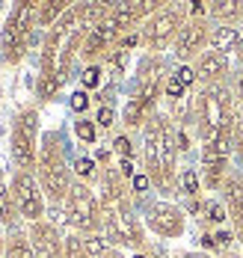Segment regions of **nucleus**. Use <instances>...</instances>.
Wrapping results in <instances>:
<instances>
[{
	"label": "nucleus",
	"mask_w": 243,
	"mask_h": 258,
	"mask_svg": "<svg viewBox=\"0 0 243 258\" xmlns=\"http://www.w3.org/2000/svg\"><path fill=\"white\" fill-rule=\"evenodd\" d=\"M142 163L145 175L157 193L178 190V143H175V122L166 113H154L142 128Z\"/></svg>",
	"instance_id": "nucleus-1"
},
{
	"label": "nucleus",
	"mask_w": 243,
	"mask_h": 258,
	"mask_svg": "<svg viewBox=\"0 0 243 258\" xmlns=\"http://www.w3.org/2000/svg\"><path fill=\"white\" fill-rule=\"evenodd\" d=\"M166 66H163L160 53H148L139 62V75L131 98L122 110V125L128 131H142L145 122L157 113V104L163 98V83H166Z\"/></svg>",
	"instance_id": "nucleus-2"
},
{
	"label": "nucleus",
	"mask_w": 243,
	"mask_h": 258,
	"mask_svg": "<svg viewBox=\"0 0 243 258\" xmlns=\"http://www.w3.org/2000/svg\"><path fill=\"white\" fill-rule=\"evenodd\" d=\"M36 178L45 190V199L51 205H65L68 190L74 184V172L65 160L59 131H45L39 143V163H36Z\"/></svg>",
	"instance_id": "nucleus-3"
},
{
	"label": "nucleus",
	"mask_w": 243,
	"mask_h": 258,
	"mask_svg": "<svg viewBox=\"0 0 243 258\" xmlns=\"http://www.w3.org/2000/svg\"><path fill=\"white\" fill-rule=\"evenodd\" d=\"M101 217H104V237H107L110 246L122 249H136V252H145L148 249V237H145V223L142 217H136L131 199L119 202V205H107L101 208Z\"/></svg>",
	"instance_id": "nucleus-4"
},
{
	"label": "nucleus",
	"mask_w": 243,
	"mask_h": 258,
	"mask_svg": "<svg viewBox=\"0 0 243 258\" xmlns=\"http://www.w3.org/2000/svg\"><path fill=\"white\" fill-rule=\"evenodd\" d=\"M36 30H39V27H36V3H33V0L18 3V6L9 12L6 24H3V39H0V56H3V62L18 66V62L27 56Z\"/></svg>",
	"instance_id": "nucleus-5"
},
{
	"label": "nucleus",
	"mask_w": 243,
	"mask_h": 258,
	"mask_svg": "<svg viewBox=\"0 0 243 258\" xmlns=\"http://www.w3.org/2000/svg\"><path fill=\"white\" fill-rule=\"evenodd\" d=\"M190 21V6L187 3H163L160 9L139 27L142 36V48L148 53H160L169 45H175L181 27Z\"/></svg>",
	"instance_id": "nucleus-6"
},
{
	"label": "nucleus",
	"mask_w": 243,
	"mask_h": 258,
	"mask_svg": "<svg viewBox=\"0 0 243 258\" xmlns=\"http://www.w3.org/2000/svg\"><path fill=\"white\" fill-rule=\"evenodd\" d=\"M65 223H68V229L74 234H101L104 232V217H101V199H98V193L89 187V184H83V181H74L71 184V190H68V199H65Z\"/></svg>",
	"instance_id": "nucleus-7"
},
{
	"label": "nucleus",
	"mask_w": 243,
	"mask_h": 258,
	"mask_svg": "<svg viewBox=\"0 0 243 258\" xmlns=\"http://www.w3.org/2000/svg\"><path fill=\"white\" fill-rule=\"evenodd\" d=\"M39 110L36 107H21L12 119V137H9V152L18 169L36 172L39 163Z\"/></svg>",
	"instance_id": "nucleus-8"
},
{
	"label": "nucleus",
	"mask_w": 243,
	"mask_h": 258,
	"mask_svg": "<svg viewBox=\"0 0 243 258\" xmlns=\"http://www.w3.org/2000/svg\"><path fill=\"white\" fill-rule=\"evenodd\" d=\"M9 190H12V202L21 220L30 223H39L45 220V211H48V199H45V190L36 178V172H24V169H15V175L9 181Z\"/></svg>",
	"instance_id": "nucleus-9"
},
{
	"label": "nucleus",
	"mask_w": 243,
	"mask_h": 258,
	"mask_svg": "<svg viewBox=\"0 0 243 258\" xmlns=\"http://www.w3.org/2000/svg\"><path fill=\"white\" fill-rule=\"evenodd\" d=\"M142 223H145L148 232L163 237V240H178L181 234L187 232V214H184V208L175 205V202H166V199L148 202L145 211H142Z\"/></svg>",
	"instance_id": "nucleus-10"
},
{
	"label": "nucleus",
	"mask_w": 243,
	"mask_h": 258,
	"mask_svg": "<svg viewBox=\"0 0 243 258\" xmlns=\"http://www.w3.org/2000/svg\"><path fill=\"white\" fill-rule=\"evenodd\" d=\"M211 27H214L211 21H193V18L181 27L178 39L172 45L178 66H193L202 53L211 48Z\"/></svg>",
	"instance_id": "nucleus-11"
},
{
	"label": "nucleus",
	"mask_w": 243,
	"mask_h": 258,
	"mask_svg": "<svg viewBox=\"0 0 243 258\" xmlns=\"http://www.w3.org/2000/svg\"><path fill=\"white\" fill-rule=\"evenodd\" d=\"M119 30L107 21H101V24L89 27L86 30V39H83V48H80V59L86 66H98L101 59H107L110 53L116 51V45H119Z\"/></svg>",
	"instance_id": "nucleus-12"
},
{
	"label": "nucleus",
	"mask_w": 243,
	"mask_h": 258,
	"mask_svg": "<svg viewBox=\"0 0 243 258\" xmlns=\"http://www.w3.org/2000/svg\"><path fill=\"white\" fill-rule=\"evenodd\" d=\"M27 234L36 258H65V234L59 232L56 223H51V220L30 223Z\"/></svg>",
	"instance_id": "nucleus-13"
},
{
	"label": "nucleus",
	"mask_w": 243,
	"mask_h": 258,
	"mask_svg": "<svg viewBox=\"0 0 243 258\" xmlns=\"http://www.w3.org/2000/svg\"><path fill=\"white\" fill-rule=\"evenodd\" d=\"M163 3H148V0H139V3H113L110 6V24L119 30V36H128L145 24Z\"/></svg>",
	"instance_id": "nucleus-14"
},
{
	"label": "nucleus",
	"mask_w": 243,
	"mask_h": 258,
	"mask_svg": "<svg viewBox=\"0 0 243 258\" xmlns=\"http://www.w3.org/2000/svg\"><path fill=\"white\" fill-rule=\"evenodd\" d=\"M193 72L202 86H219V83H228V78H231V59H228V53L208 48L193 62Z\"/></svg>",
	"instance_id": "nucleus-15"
},
{
	"label": "nucleus",
	"mask_w": 243,
	"mask_h": 258,
	"mask_svg": "<svg viewBox=\"0 0 243 258\" xmlns=\"http://www.w3.org/2000/svg\"><path fill=\"white\" fill-rule=\"evenodd\" d=\"M208 18H211V24L240 27L243 0H214V3H208Z\"/></svg>",
	"instance_id": "nucleus-16"
},
{
	"label": "nucleus",
	"mask_w": 243,
	"mask_h": 258,
	"mask_svg": "<svg viewBox=\"0 0 243 258\" xmlns=\"http://www.w3.org/2000/svg\"><path fill=\"white\" fill-rule=\"evenodd\" d=\"M219 193H222V202L228 208V217L243 214V172L240 169H231L228 172V178H225Z\"/></svg>",
	"instance_id": "nucleus-17"
},
{
	"label": "nucleus",
	"mask_w": 243,
	"mask_h": 258,
	"mask_svg": "<svg viewBox=\"0 0 243 258\" xmlns=\"http://www.w3.org/2000/svg\"><path fill=\"white\" fill-rule=\"evenodd\" d=\"M68 6L71 3H65V0H42V3H36V27L48 33L68 12Z\"/></svg>",
	"instance_id": "nucleus-18"
},
{
	"label": "nucleus",
	"mask_w": 243,
	"mask_h": 258,
	"mask_svg": "<svg viewBox=\"0 0 243 258\" xmlns=\"http://www.w3.org/2000/svg\"><path fill=\"white\" fill-rule=\"evenodd\" d=\"M240 42H243V30L240 27H222V24L211 27V51L228 53V51H234Z\"/></svg>",
	"instance_id": "nucleus-19"
},
{
	"label": "nucleus",
	"mask_w": 243,
	"mask_h": 258,
	"mask_svg": "<svg viewBox=\"0 0 243 258\" xmlns=\"http://www.w3.org/2000/svg\"><path fill=\"white\" fill-rule=\"evenodd\" d=\"M110 6H113V3H74V12H77V27L89 30V27L107 21V18H110Z\"/></svg>",
	"instance_id": "nucleus-20"
},
{
	"label": "nucleus",
	"mask_w": 243,
	"mask_h": 258,
	"mask_svg": "<svg viewBox=\"0 0 243 258\" xmlns=\"http://www.w3.org/2000/svg\"><path fill=\"white\" fill-rule=\"evenodd\" d=\"M237 237L231 229H214V232H205L202 234V252H216V255H222V252H231V243H234Z\"/></svg>",
	"instance_id": "nucleus-21"
},
{
	"label": "nucleus",
	"mask_w": 243,
	"mask_h": 258,
	"mask_svg": "<svg viewBox=\"0 0 243 258\" xmlns=\"http://www.w3.org/2000/svg\"><path fill=\"white\" fill-rule=\"evenodd\" d=\"M3 258H36L30 234L21 232V229H12L6 234V252H3Z\"/></svg>",
	"instance_id": "nucleus-22"
},
{
	"label": "nucleus",
	"mask_w": 243,
	"mask_h": 258,
	"mask_svg": "<svg viewBox=\"0 0 243 258\" xmlns=\"http://www.w3.org/2000/svg\"><path fill=\"white\" fill-rule=\"evenodd\" d=\"M199 220H202V226L222 229V226H225V220H228V208H225V202H222V199H205Z\"/></svg>",
	"instance_id": "nucleus-23"
},
{
	"label": "nucleus",
	"mask_w": 243,
	"mask_h": 258,
	"mask_svg": "<svg viewBox=\"0 0 243 258\" xmlns=\"http://www.w3.org/2000/svg\"><path fill=\"white\" fill-rule=\"evenodd\" d=\"M71 172H74V181H83V184H89V187L101 178V169H98L95 157H77V160L71 163Z\"/></svg>",
	"instance_id": "nucleus-24"
},
{
	"label": "nucleus",
	"mask_w": 243,
	"mask_h": 258,
	"mask_svg": "<svg viewBox=\"0 0 243 258\" xmlns=\"http://www.w3.org/2000/svg\"><path fill=\"white\" fill-rule=\"evenodd\" d=\"M178 190L187 196V199H199L202 196V175H199V169H181L178 172Z\"/></svg>",
	"instance_id": "nucleus-25"
},
{
	"label": "nucleus",
	"mask_w": 243,
	"mask_h": 258,
	"mask_svg": "<svg viewBox=\"0 0 243 258\" xmlns=\"http://www.w3.org/2000/svg\"><path fill=\"white\" fill-rule=\"evenodd\" d=\"M15 220H21V217H18L15 202H12V190L0 178V226H15Z\"/></svg>",
	"instance_id": "nucleus-26"
},
{
	"label": "nucleus",
	"mask_w": 243,
	"mask_h": 258,
	"mask_svg": "<svg viewBox=\"0 0 243 258\" xmlns=\"http://www.w3.org/2000/svg\"><path fill=\"white\" fill-rule=\"evenodd\" d=\"M74 137L86 143V146H95V140H98V125H95V119H86V116H77V122H74Z\"/></svg>",
	"instance_id": "nucleus-27"
},
{
	"label": "nucleus",
	"mask_w": 243,
	"mask_h": 258,
	"mask_svg": "<svg viewBox=\"0 0 243 258\" xmlns=\"http://www.w3.org/2000/svg\"><path fill=\"white\" fill-rule=\"evenodd\" d=\"M113 152L119 155V160H134L136 149H134V140H131V134L125 131V134H119L116 140H113Z\"/></svg>",
	"instance_id": "nucleus-28"
},
{
	"label": "nucleus",
	"mask_w": 243,
	"mask_h": 258,
	"mask_svg": "<svg viewBox=\"0 0 243 258\" xmlns=\"http://www.w3.org/2000/svg\"><path fill=\"white\" fill-rule=\"evenodd\" d=\"M83 246H86V252H89L92 258H101L110 249L104 232H101V234H86V237H83Z\"/></svg>",
	"instance_id": "nucleus-29"
},
{
	"label": "nucleus",
	"mask_w": 243,
	"mask_h": 258,
	"mask_svg": "<svg viewBox=\"0 0 243 258\" xmlns=\"http://www.w3.org/2000/svg\"><path fill=\"white\" fill-rule=\"evenodd\" d=\"M65 258H92L83 246V237L80 234H65Z\"/></svg>",
	"instance_id": "nucleus-30"
},
{
	"label": "nucleus",
	"mask_w": 243,
	"mask_h": 258,
	"mask_svg": "<svg viewBox=\"0 0 243 258\" xmlns=\"http://www.w3.org/2000/svg\"><path fill=\"white\" fill-rule=\"evenodd\" d=\"M95 125L101 131H110L116 125V110H113V104H101L98 107V113H95Z\"/></svg>",
	"instance_id": "nucleus-31"
},
{
	"label": "nucleus",
	"mask_w": 243,
	"mask_h": 258,
	"mask_svg": "<svg viewBox=\"0 0 243 258\" xmlns=\"http://www.w3.org/2000/svg\"><path fill=\"white\" fill-rule=\"evenodd\" d=\"M80 83H83V89H86V92H89V89H95V86H101V66H86V69H83Z\"/></svg>",
	"instance_id": "nucleus-32"
},
{
	"label": "nucleus",
	"mask_w": 243,
	"mask_h": 258,
	"mask_svg": "<svg viewBox=\"0 0 243 258\" xmlns=\"http://www.w3.org/2000/svg\"><path fill=\"white\" fill-rule=\"evenodd\" d=\"M68 104H71V110H74L77 116H83V113L89 110V104H92V98H89V92H86V89H77V92H71V98H68Z\"/></svg>",
	"instance_id": "nucleus-33"
},
{
	"label": "nucleus",
	"mask_w": 243,
	"mask_h": 258,
	"mask_svg": "<svg viewBox=\"0 0 243 258\" xmlns=\"http://www.w3.org/2000/svg\"><path fill=\"white\" fill-rule=\"evenodd\" d=\"M228 86H231V95H234V101L243 107V69H231V78H228Z\"/></svg>",
	"instance_id": "nucleus-34"
},
{
	"label": "nucleus",
	"mask_w": 243,
	"mask_h": 258,
	"mask_svg": "<svg viewBox=\"0 0 243 258\" xmlns=\"http://www.w3.org/2000/svg\"><path fill=\"white\" fill-rule=\"evenodd\" d=\"M172 75L181 80V83H184L187 89H193V83H199V80H196V72H193V66H178V69H175Z\"/></svg>",
	"instance_id": "nucleus-35"
},
{
	"label": "nucleus",
	"mask_w": 243,
	"mask_h": 258,
	"mask_svg": "<svg viewBox=\"0 0 243 258\" xmlns=\"http://www.w3.org/2000/svg\"><path fill=\"white\" fill-rule=\"evenodd\" d=\"M148 187H151V178H148L145 172H136L134 181H131V193H145Z\"/></svg>",
	"instance_id": "nucleus-36"
},
{
	"label": "nucleus",
	"mask_w": 243,
	"mask_h": 258,
	"mask_svg": "<svg viewBox=\"0 0 243 258\" xmlns=\"http://www.w3.org/2000/svg\"><path fill=\"white\" fill-rule=\"evenodd\" d=\"M234 157L243 160V119L237 122V128H234Z\"/></svg>",
	"instance_id": "nucleus-37"
},
{
	"label": "nucleus",
	"mask_w": 243,
	"mask_h": 258,
	"mask_svg": "<svg viewBox=\"0 0 243 258\" xmlns=\"http://www.w3.org/2000/svg\"><path fill=\"white\" fill-rule=\"evenodd\" d=\"M231 232H234V237H237V243L243 246V214L231 217Z\"/></svg>",
	"instance_id": "nucleus-38"
},
{
	"label": "nucleus",
	"mask_w": 243,
	"mask_h": 258,
	"mask_svg": "<svg viewBox=\"0 0 243 258\" xmlns=\"http://www.w3.org/2000/svg\"><path fill=\"white\" fill-rule=\"evenodd\" d=\"M110 155H113V149H98V152H95V163L110 166Z\"/></svg>",
	"instance_id": "nucleus-39"
},
{
	"label": "nucleus",
	"mask_w": 243,
	"mask_h": 258,
	"mask_svg": "<svg viewBox=\"0 0 243 258\" xmlns=\"http://www.w3.org/2000/svg\"><path fill=\"white\" fill-rule=\"evenodd\" d=\"M178 258H214V255H208L202 249H184V252H178Z\"/></svg>",
	"instance_id": "nucleus-40"
},
{
	"label": "nucleus",
	"mask_w": 243,
	"mask_h": 258,
	"mask_svg": "<svg viewBox=\"0 0 243 258\" xmlns=\"http://www.w3.org/2000/svg\"><path fill=\"white\" fill-rule=\"evenodd\" d=\"M101 258H128V255H125L122 249H116V246H110V249H107V252H104Z\"/></svg>",
	"instance_id": "nucleus-41"
},
{
	"label": "nucleus",
	"mask_w": 243,
	"mask_h": 258,
	"mask_svg": "<svg viewBox=\"0 0 243 258\" xmlns=\"http://www.w3.org/2000/svg\"><path fill=\"white\" fill-rule=\"evenodd\" d=\"M234 62H237V69H243V42L234 48Z\"/></svg>",
	"instance_id": "nucleus-42"
},
{
	"label": "nucleus",
	"mask_w": 243,
	"mask_h": 258,
	"mask_svg": "<svg viewBox=\"0 0 243 258\" xmlns=\"http://www.w3.org/2000/svg\"><path fill=\"white\" fill-rule=\"evenodd\" d=\"M3 252H6V232L0 229V258H3Z\"/></svg>",
	"instance_id": "nucleus-43"
},
{
	"label": "nucleus",
	"mask_w": 243,
	"mask_h": 258,
	"mask_svg": "<svg viewBox=\"0 0 243 258\" xmlns=\"http://www.w3.org/2000/svg\"><path fill=\"white\" fill-rule=\"evenodd\" d=\"M216 258H243L240 252H234V249H231V252H222V255H216Z\"/></svg>",
	"instance_id": "nucleus-44"
},
{
	"label": "nucleus",
	"mask_w": 243,
	"mask_h": 258,
	"mask_svg": "<svg viewBox=\"0 0 243 258\" xmlns=\"http://www.w3.org/2000/svg\"><path fill=\"white\" fill-rule=\"evenodd\" d=\"M134 258H148V255H145V252H136V255Z\"/></svg>",
	"instance_id": "nucleus-45"
},
{
	"label": "nucleus",
	"mask_w": 243,
	"mask_h": 258,
	"mask_svg": "<svg viewBox=\"0 0 243 258\" xmlns=\"http://www.w3.org/2000/svg\"><path fill=\"white\" fill-rule=\"evenodd\" d=\"M240 30H243V21H240Z\"/></svg>",
	"instance_id": "nucleus-46"
}]
</instances>
